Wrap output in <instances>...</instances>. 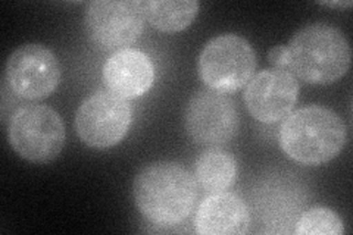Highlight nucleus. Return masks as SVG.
<instances>
[{
  "instance_id": "obj_1",
  "label": "nucleus",
  "mask_w": 353,
  "mask_h": 235,
  "mask_svg": "<svg viewBox=\"0 0 353 235\" xmlns=\"http://www.w3.org/2000/svg\"><path fill=\"white\" fill-rule=\"evenodd\" d=\"M132 196L141 215L158 225H176L192 214L197 197L193 176L175 162H154L137 172Z\"/></svg>"
},
{
  "instance_id": "obj_2",
  "label": "nucleus",
  "mask_w": 353,
  "mask_h": 235,
  "mask_svg": "<svg viewBox=\"0 0 353 235\" xmlns=\"http://www.w3.org/2000/svg\"><path fill=\"white\" fill-rule=\"evenodd\" d=\"M346 125L331 109L309 105L285 118L280 128V147L297 163L324 165L337 158L346 143Z\"/></svg>"
},
{
  "instance_id": "obj_3",
  "label": "nucleus",
  "mask_w": 353,
  "mask_h": 235,
  "mask_svg": "<svg viewBox=\"0 0 353 235\" xmlns=\"http://www.w3.org/2000/svg\"><path fill=\"white\" fill-rule=\"evenodd\" d=\"M289 68L296 78L312 84H333L343 76L352 63V50L346 36L327 24H311L290 39Z\"/></svg>"
},
{
  "instance_id": "obj_4",
  "label": "nucleus",
  "mask_w": 353,
  "mask_h": 235,
  "mask_svg": "<svg viewBox=\"0 0 353 235\" xmlns=\"http://www.w3.org/2000/svg\"><path fill=\"white\" fill-rule=\"evenodd\" d=\"M65 124L57 110L44 105L19 108L9 121L10 147L31 163L53 162L65 145Z\"/></svg>"
},
{
  "instance_id": "obj_5",
  "label": "nucleus",
  "mask_w": 353,
  "mask_h": 235,
  "mask_svg": "<svg viewBox=\"0 0 353 235\" xmlns=\"http://www.w3.org/2000/svg\"><path fill=\"white\" fill-rule=\"evenodd\" d=\"M255 68L256 54L252 44L231 32L209 40L197 59V71L205 85L224 94L245 87Z\"/></svg>"
},
{
  "instance_id": "obj_6",
  "label": "nucleus",
  "mask_w": 353,
  "mask_h": 235,
  "mask_svg": "<svg viewBox=\"0 0 353 235\" xmlns=\"http://www.w3.org/2000/svg\"><path fill=\"white\" fill-rule=\"evenodd\" d=\"M132 122V108L127 99L110 90L87 97L75 115V130L88 147L105 150L123 141Z\"/></svg>"
},
{
  "instance_id": "obj_7",
  "label": "nucleus",
  "mask_w": 353,
  "mask_h": 235,
  "mask_svg": "<svg viewBox=\"0 0 353 235\" xmlns=\"http://www.w3.org/2000/svg\"><path fill=\"white\" fill-rule=\"evenodd\" d=\"M145 3L137 0H96L85 10V28L102 49L131 46L145 30Z\"/></svg>"
},
{
  "instance_id": "obj_8",
  "label": "nucleus",
  "mask_w": 353,
  "mask_h": 235,
  "mask_svg": "<svg viewBox=\"0 0 353 235\" xmlns=\"http://www.w3.org/2000/svg\"><path fill=\"white\" fill-rule=\"evenodd\" d=\"M240 125L234 100L214 90L196 92L184 112V127L197 144H224L233 139Z\"/></svg>"
},
{
  "instance_id": "obj_9",
  "label": "nucleus",
  "mask_w": 353,
  "mask_h": 235,
  "mask_svg": "<svg viewBox=\"0 0 353 235\" xmlns=\"http://www.w3.org/2000/svg\"><path fill=\"white\" fill-rule=\"evenodd\" d=\"M6 81L18 97L37 100L50 96L61 81V65L43 44H24L9 56Z\"/></svg>"
},
{
  "instance_id": "obj_10",
  "label": "nucleus",
  "mask_w": 353,
  "mask_h": 235,
  "mask_svg": "<svg viewBox=\"0 0 353 235\" xmlns=\"http://www.w3.org/2000/svg\"><path fill=\"white\" fill-rule=\"evenodd\" d=\"M297 96V78L287 70L271 68L259 72L248 83L245 103L256 121L274 124L292 114Z\"/></svg>"
},
{
  "instance_id": "obj_11",
  "label": "nucleus",
  "mask_w": 353,
  "mask_h": 235,
  "mask_svg": "<svg viewBox=\"0 0 353 235\" xmlns=\"http://www.w3.org/2000/svg\"><path fill=\"white\" fill-rule=\"evenodd\" d=\"M103 81L108 90L121 97H140L148 93L153 85V63L149 56L140 50H118L103 66Z\"/></svg>"
},
{
  "instance_id": "obj_12",
  "label": "nucleus",
  "mask_w": 353,
  "mask_h": 235,
  "mask_svg": "<svg viewBox=\"0 0 353 235\" xmlns=\"http://www.w3.org/2000/svg\"><path fill=\"white\" fill-rule=\"evenodd\" d=\"M196 232L201 235H239L250 225L248 205L233 193H215L201 205L196 215Z\"/></svg>"
},
{
  "instance_id": "obj_13",
  "label": "nucleus",
  "mask_w": 353,
  "mask_h": 235,
  "mask_svg": "<svg viewBox=\"0 0 353 235\" xmlns=\"http://www.w3.org/2000/svg\"><path fill=\"white\" fill-rule=\"evenodd\" d=\"M197 183L208 193H223L234 184L237 162L228 152L211 147L201 153L196 161Z\"/></svg>"
},
{
  "instance_id": "obj_14",
  "label": "nucleus",
  "mask_w": 353,
  "mask_h": 235,
  "mask_svg": "<svg viewBox=\"0 0 353 235\" xmlns=\"http://www.w3.org/2000/svg\"><path fill=\"white\" fill-rule=\"evenodd\" d=\"M145 3L146 21L162 32H179L192 25L197 17L194 0H149Z\"/></svg>"
},
{
  "instance_id": "obj_15",
  "label": "nucleus",
  "mask_w": 353,
  "mask_h": 235,
  "mask_svg": "<svg viewBox=\"0 0 353 235\" xmlns=\"http://www.w3.org/2000/svg\"><path fill=\"white\" fill-rule=\"evenodd\" d=\"M297 235H343V221L328 207H314L297 222Z\"/></svg>"
},
{
  "instance_id": "obj_16",
  "label": "nucleus",
  "mask_w": 353,
  "mask_h": 235,
  "mask_svg": "<svg viewBox=\"0 0 353 235\" xmlns=\"http://www.w3.org/2000/svg\"><path fill=\"white\" fill-rule=\"evenodd\" d=\"M270 62L274 65V68L287 70L289 68V49L287 46H275L268 53Z\"/></svg>"
},
{
  "instance_id": "obj_17",
  "label": "nucleus",
  "mask_w": 353,
  "mask_h": 235,
  "mask_svg": "<svg viewBox=\"0 0 353 235\" xmlns=\"http://www.w3.org/2000/svg\"><path fill=\"white\" fill-rule=\"evenodd\" d=\"M321 5L328 6V8H350L353 3L352 2H321Z\"/></svg>"
}]
</instances>
